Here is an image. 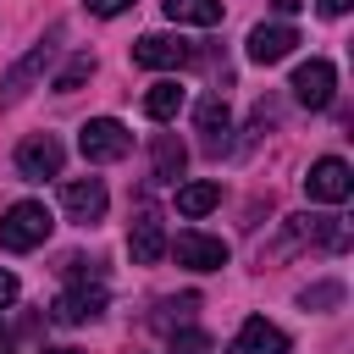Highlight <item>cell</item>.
<instances>
[{
  "mask_svg": "<svg viewBox=\"0 0 354 354\" xmlns=\"http://www.w3.org/2000/svg\"><path fill=\"white\" fill-rule=\"evenodd\" d=\"M50 227H55V216H50L39 199H17V205L0 216V249H6V254H28V249H39V243L50 238Z\"/></svg>",
  "mask_w": 354,
  "mask_h": 354,
  "instance_id": "obj_1",
  "label": "cell"
},
{
  "mask_svg": "<svg viewBox=\"0 0 354 354\" xmlns=\"http://www.w3.org/2000/svg\"><path fill=\"white\" fill-rule=\"evenodd\" d=\"M77 149H83L88 166H105V160H122V155L133 149V133H127L116 116H88V122L77 127Z\"/></svg>",
  "mask_w": 354,
  "mask_h": 354,
  "instance_id": "obj_2",
  "label": "cell"
},
{
  "mask_svg": "<svg viewBox=\"0 0 354 354\" xmlns=\"http://www.w3.org/2000/svg\"><path fill=\"white\" fill-rule=\"evenodd\" d=\"M61 166H66V149H61V138H55V133H33V138H22V144H17V177H22V183L61 177Z\"/></svg>",
  "mask_w": 354,
  "mask_h": 354,
  "instance_id": "obj_3",
  "label": "cell"
},
{
  "mask_svg": "<svg viewBox=\"0 0 354 354\" xmlns=\"http://www.w3.org/2000/svg\"><path fill=\"white\" fill-rule=\"evenodd\" d=\"M304 194H310L315 205H343V199L354 194L348 160H343V155H321V160L310 166V177H304Z\"/></svg>",
  "mask_w": 354,
  "mask_h": 354,
  "instance_id": "obj_4",
  "label": "cell"
},
{
  "mask_svg": "<svg viewBox=\"0 0 354 354\" xmlns=\"http://www.w3.org/2000/svg\"><path fill=\"white\" fill-rule=\"evenodd\" d=\"M133 61L149 66V72H177V66L194 61V44H188L183 33H144V39L133 44Z\"/></svg>",
  "mask_w": 354,
  "mask_h": 354,
  "instance_id": "obj_5",
  "label": "cell"
},
{
  "mask_svg": "<svg viewBox=\"0 0 354 354\" xmlns=\"http://www.w3.org/2000/svg\"><path fill=\"white\" fill-rule=\"evenodd\" d=\"M288 88H293V100H299L304 111H326V105H332V94H337V66L315 55V61H304V66L293 72V83H288Z\"/></svg>",
  "mask_w": 354,
  "mask_h": 354,
  "instance_id": "obj_6",
  "label": "cell"
},
{
  "mask_svg": "<svg viewBox=\"0 0 354 354\" xmlns=\"http://www.w3.org/2000/svg\"><path fill=\"white\" fill-rule=\"evenodd\" d=\"M166 249H171L177 266H188V271H221V266H227V238L199 232V227L177 232V243H166Z\"/></svg>",
  "mask_w": 354,
  "mask_h": 354,
  "instance_id": "obj_7",
  "label": "cell"
},
{
  "mask_svg": "<svg viewBox=\"0 0 354 354\" xmlns=\"http://www.w3.org/2000/svg\"><path fill=\"white\" fill-rule=\"evenodd\" d=\"M105 205H111V194H105L100 177H66V183H61V210H66L72 221L94 227V221L105 216Z\"/></svg>",
  "mask_w": 354,
  "mask_h": 354,
  "instance_id": "obj_8",
  "label": "cell"
},
{
  "mask_svg": "<svg viewBox=\"0 0 354 354\" xmlns=\"http://www.w3.org/2000/svg\"><path fill=\"white\" fill-rule=\"evenodd\" d=\"M127 254H133L138 266H155V260L166 254V221H160L155 205H138V216H133V227H127Z\"/></svg>",
  "mask_w": 354,
  "mask_h": 354,
  "instance_id": "obj_9",
  "label": "cell"
},
{
  "mask_svg": "<svg viewBox=\"0 0 354 354\" xmlns=\"http://www.w3.org/2000/svg\"><path fill=\"white\" fill-rule=\"evenodd\" d=\"M293 44H299V28L293 22H260L254 33H249V61L254 66H277V61H288L293 55Z\"/></svg>",
  "mask_w": 354,
  "mask_h": 354,
  "instance_id": "obj_10",
  "label": "cell"
},
{
  "mask_svg": "<svg viewBox=\"0 0 354 354\" xmlns=\"http://www.w3.org/2000/svg\"><path fill=\"white\" fill-rule=\"evenodd\" d=\"M50 55H55V44H33V50H28V55H22V61H17L6 77H0V111H11V105H17V100H22V94H28L39 77H44Z\"/></svg>",
  "mask_w": 354,
  "mask_h": 354,
  "instance_id": "obj_11",
  "label": "cell"
},
{
  "mask_svg": "<svg viewBox=\"0 0 354 354\" xmlns=\"http://www.w3.org/2000/svg\"><path fill=\"white\" fill-rule=\"evenodd\" d=\"M100 315H105V288L100 282H77L55 299V321H66V326H83V321H100Z\"/></svg>",
  "mask_w": 354,
  "mask_h": 354,
  "instance_id": "obj_12",
  "label": "cell"
},
{
  "mask_svg": "<svg viewBox=\"0 0 354 354\" xmlns=\"http://www.w3.org/2000/svg\"><path fill=\"white\" fill-rule=\"evenodd\" d=\"M227 354H288V332L271 326L266 315H249V321L238 326V337H232Z\"/></svg>",
  "mask_w": 354,
  "mask_h": 354,
  "instance_id": "obj_13",
  "label": "cell"
},
{
  "mask_svg": "<svg viewBox=\"0 0 354 354\" xmlns=\"http://www.w3.org/2000/svg\"><path fill=\"white\" fill-rule=\"evenodd\" d=\"M194 122H199V133H205V149H221L227 133H232V105H227L221 94H205L199 111H194Z\"/></svg>",
  "mask_w": 354,
  "mask_h": 354,
  "instance_id": "obj_14",
  "label": "cell"
},
{
  "mask_svg": "<svg viewBox=\"0 0 354 354\" xmlns=\"http://www.w3.org/2000/svg\"><path fill=\"white\" fill-rule=\"evenodd\" d=\"M149 160H155V177H160V183H177V177H183V166H188V144H183L177 133H155Z\"/></svg>",
  "mask_w": 354,
  "mask_h": 354,
  "instance_id": "obj_15",
  "label": "cell"
},
{
  "mask_svg": "<svg viewBox=\"0 0 354 354\" xmlns=\"http://www.w3.org/2000/svg\"><path fill=\"white\" fill-rule=\"evenodd\" d=\"M177 111H183V83L177 77H160V83L144 88V116L149 122H171Z\"/></svg>",
  "mask_w": 354,
  "mask_h": 354,
  "instance_id": "obj_16",
  "label": "cell"
},
{
  "mask_svg": "<svg viewBox=\"0 0 354 354\" xmlns=\"http://www.w3.org/2000/svg\"><path fill=\"white\" fill-rule=\"evenodd\" d=\"M216 205H221V183H183L177 188V216H188V221L210 216Z\"/></svg>",
  "mask_w": 354,
  "mask_h": 354,
  "instance_id": "obj_17",
  "label": "cell"
},
{
  "mask_svg": "<svg viewBox=\"0 0 354 354\" xmlns=\"http://www.w3.org/2000/svg\"><path fill=\"white\" fill-rule=\"evenodd\" d=\"M171 22H194V28H216L221 22V0H160Z\"/></svg>",
  "mask_w": 354,
  "mask_h": 354,
  "instance_id": "obj_18",
  "label": "cell"
},
{
  "mask_svg": "<svg viewBox=\"0 0 354 354\" xmlns=\"http://www.w3.org/2000/svg\"><path fill=\"white\" fill-rule=\"evenodd\" d=\"M88 77H94V55H88V50H77V55L55 72V83H50V88H55V94H72V88H83Z\"/></svg>",
  "mask_w": 354,
  "mask_h": 354,
  "instance_id": "obj_19",
  "label": "cell"
},
{
  "mask_svg": "<svg viewBox=\"0 0 354 354\" xmlns=\"http://www.w3.org/2000/svg\"><path fill=\"white\" fill-rule=\"evenodd\" d=\"M343 299V282H315V288H304L299 293V304L304 310H326V304H337Z\"/></svg>",
  "mask_w": 354,
  "mask_h": 354,
  "instance_id": "obj_20",
  "label": "cell"
},
{
  "mask_svg": "<svg viewBox=\"0 0 354 354\" xmlns=\"http://www.w3.org/2000/svg\"><path fill=\"white\" fill-rule=\"evenodd\" d=\"M171 354H216V343H210L199 326H188V332H177V337H171Z\"/></svg>",
  "mask_w": 354,
  "mask_h": 354,
  "instance_id": "obj_21",
  "label": "cell"
},
{
  "mask_svg": "<svg viewBox=\"0 0 354 354\" xmlns=\"http://www.w3.org/2000/svg\"><path fill=\"white\" fill-rule=\"evenodd\" d=\"M83 6H88L94 17H122V11L133 6V0H83Z\"/></svg>",
  "mask_w": 354,
  "mask_h": 354,
  "instance_id": "obj_22",
  "label": "cell"
},
{
  "mask_svg": "<svg viewBox=\"0 0 354 354\" xmlns=\"http://www.w3.org/2000/svg\"><path fill=\"white\" fill-rule=\"evenodd\" d=\"M6 304H17V277L0 266V310H6Z\"/></svg>",
  "mask_w": 354,
  "mask_h": 354,
  "instance_id": "obj_23",
  "label": "cell"
},
{
  "mask_svg": "<svg viewBox=\"0 0 354 354\" xmlns=\"http://www.w3.org/2000/svg\"><path fill=\"white\" fill-rule=\"evenodd\" d=\"M315 6H321V11H326V17H343V11H348V6H354V0H315Z\"/></svg>",
  "mask_w": 354,
  "mask_h": 354,
  "instance_id": "obj_24",
  "label": "cell"
},
{
  "mask_svg": "<svg viewBox=\"0 0 354 354\" xmlns=\"http://www.w3.org/2000/svg\"><path fill=\"white\" fill-rule=\"evenodd\" d=\"M271 6H277V11H282V17H293V11H299V6H304V0H271Z\"/></svg>",
  "mask_w": 354,
  "mask_h": 354,
  "instance_id": "obj_25",
  "label": "cell"
},
{
  "mask_svg": "<svg viewBox=\"0 0 354 354\" xmlns=\"http://www.w3.org/2000/svg\"><path fill=\"white\" fill-rule=\"evenodd\" d=\"M50 354H77V348H50Z\"/></svg>",
  "mask_w": 354,
  "mask_h": 354,
  "instance_id": "obj_26",
  "label": "cell"
},
{
  "mask_svg": "<svg viewBox=\"0 0 354 354\" xmlns=\"http://www.w3.org/2000/svg\"><path fill=\"white\" fill-rule=\"evenodd\" d=\"M0 354H6V332H0Z\"/></svg>",
  "mask_w": 354,
  "mask_h": 354,
  "instance_id": "obj_27",
  "label": "cell"
}]
</instances>
